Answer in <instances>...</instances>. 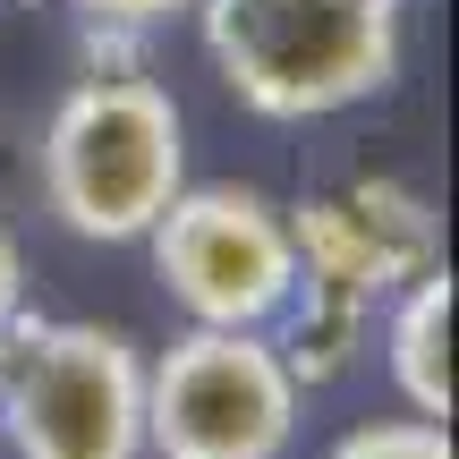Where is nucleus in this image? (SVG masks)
I'll list each match as a JSON object with an SVG mask.
<instances>
[{
    "label": "nucleus",
    "instance_id": "6e6552de",
    "mask_svg": "<svg viewBox=\"0 0 459 459\" xmlns=\"http://www.w3.org/2000/svg\"><path fill=\"white\" fill-rule=\"evenodd\" d=\"M332 459H459L451 451V426L443 417H392V426H358L341 434Z\"/></svg>",
    "mask_w": 459,
    "mask_h": 459
},
{
    "label": "nucleus",
    "instance_id": "39448f33",
    "mask_svg": "<svg viewBox=\"0 0 459 459\" xmlns=\"http://www.w3.org/2000/svg\"><path fill=\"white\" fill-rule=\"evenodd\" d=\"M153 273L196 324H273L298 307L290 213L255 187H179L153 213Z\"/></svg>",
    "mask_w": 459,
    "mask_h": 459
},
{
    "label": "nucleus",
    "instance_id": "f03ea898",
    "mask_svg": "<svg viewBox=\"0 0 459 459\" xmlns=\"http://www.w3.org/2000/svg\"><path fill=\"white\" fill-rule=\"evenodd\" d=\"M187 187V128L179 102L128 68V77H77L43 128V204L68 238L128 247L145 238L153 213Z\"/></svg>",
    "mask_w": 459,
    "mask_h": 459
},
{
    "label": "nucleus",
    "instance_id": "9d476101",
    "mask_svg": "<svg viewBox=\"0 0 459 459\" xmlns=\"http://www.w3.org/2000/svg\"><path fill=\"white\" fill-rule=\"evenodd\" d=\"M26 307V264H17V247H9V230H0V324Z\"/></svg>",
    "mask_w": 459,
    "mask_h": 459
},
{
    "label": "nucleus",
    "instance_id": "7ed1b4c3",
    "mask_svg": "<svg viewBox=\"0 0 459 459\" xmlns=\"http://www.w3.org/2000/svg\"><path fill=\"white\" fill-rule=\"evenodd\" d=\"M0 434L17 459H145V358L111 324H0Z\"/></svg>",
    "mask_w": 459,
    "mask_h": 459
},
{
    "label": "nucleus",
    "instance_id": "423d86ee",
    "mask_svg": "<svg viewBox=\"0 0 459 459\" xmlns=\"http://www.w3.org/2000/svg\"><path fill=\"white\" fill-rule=\"evenodd\" d=\"M290 238H298V290L332 298V307H358V315H375V298H392L400 281L443 264L434 204L400 179H358L341 196L298 204Z\"/></svg>",
    "mask_w": 459,
    "mask_h": 459
},
{
    "label": "nucleus",
    "instance_id": "f257e3e1",
    "mask_svg": "<svg viewBox=\"0 0 459 459\" xmlns=\"http://www.w3.org/2000/svg\"><path fill=\"white\" fill-rule=\"evenodd\" d=\"M196 26L255 119H332L400 77V0H196Z\"/></svg>",
    "mask_w": 459,
    "mask_h": 459
},
{
    "label": "nucleus",
    "instance_id": "0eeeda50",
    "mask_svg": "<svg viewBox=\"0 0 459 459\" xmlns=\"http://www.w3.org/2000/svg\"><path fill=\"white\" fill-rule=\"evenodd\" d=\"M451 315H459V281L451 264H426L417 281H400L392 307V383L417 417L451 426Z\"/></svg>",
    "mask_w": 459,
    "mask_h": 459
},
{
    "label": "nucleus",
    "instance_id": "1a4fd4ad",
    "mask_svg": "<svg viewBox=\"0 0 459 459\" xmlns=\"http://www.w3.org/2000/svg\"><path fill=\"white\" fill-rule=\"evenodd\" d=\"M179 9H196V0H77L85 26H119V34H145V26H162Z\"/></svg>",
    "mask_w": 459,
    "mask_h": 459
},
{
    "label": "nucleus",
    "instance_id": "20e7f679",
    "mask_svg": "<svg viewBox=\"0 0 459 459\" xmlns=\"http://www.w3.org/2000/svg\"><path fill=\"white\" fill-rule=\"evenodd\" d=\"M298 434V375L264 324H196L145 366L153 459H281Z\"/></svg>",
    "mask_w": 459,
    "mask_h": 459
},
{
    "label": "nucleus",
    "instance_id": "9b49d317",
    "mask_svg": "<svg viewBox=\"0 0 459 459\" xmlns=\"http://www.w3.org/2000/svg\"><path fill=\"white\" fill-rule=\"evenodd\" d=\"M0 9H9V0H0Z\"/></svg>",
    "mask_w": 459,
    "mask_h": 459
}]
</instances>
